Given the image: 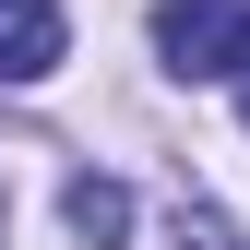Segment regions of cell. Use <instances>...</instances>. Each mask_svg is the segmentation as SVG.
Instances as JSON below:
<instances>
[{
  "instance_id": "obj_1",
  "label": "cell",
  "mask_w": 250,
  "mask_h": 250,
  "mask_svg": "<svg viewBox=\"0 0 250 250\" xmlns=\"http://www.w3.org/2000/svg\"><path fill=\"white\" fill-rule=\"evenodd\" d=\"M155 60L179 83H238L250 72V0H155Z\"/></svg>"
},
{
  "instance_id": "obj_2",
  "label": "cell",
  "mask_w": 250,
  "mask_h": 250,
  "mask_svg": "<svg viewBox=\"0 0 250 250\" xmlns=\"http://www.w3.org/2000/svg\"><path fill=\"white\" fill-rule=\"evenodd\" d=\"M60 60H72L60 0H0V83H48Z\"/></svg>"
},
{
  "instance_id": "obj_3",
  "label": "cell",
  "mask_w": 250,
  "mask_h": 250,
  "mask_svg": "<svg viewBox=\"0 0 250 250\" xmlns=\"http://www.w3.org/2000/svg\"><path fill=\"white\" fill-rule=\"evenodd\" d=\"M60 214H72V238H83V250L131 238V191H119V179H72V203H60Z\"/></svg>"
},
{
  "instance_id": "obj_4",
  "label": "cell",
  "mask_w": 250,
  "mask_h": 250,
  "mask_svg": "<svg viewBox=\"0 0 250 250\" xmlns=\"http://www.w3.org/2000/svg\"><path fill=\"white\" fill-rule=\"evenodd\" d=\"M238 119H250V72H238Z\"/></svg>"
},
{
  "instance_id": "obj_5",
  "label": "cell",
  "mask_w": 250,
  "mask_h": 250,
  "mask_svg": "<svg viewBox=\"0 0 250 250\" xmlns=\"http://www.w3.org/2000/svg\"><path fill=\"white\" fill-rule=\"evenodd\" d=\"M0 227H12V203H0Z\"/></svg>"
}]
</instances>
